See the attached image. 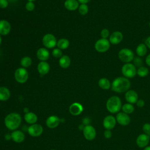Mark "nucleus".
Here are the masks:
<instances>
[{
  "label": "nucleus",
  "mask_w": 150,
  "mask_h": 150,
  "mask_svg": "<svg viewBox=\"0 0 150 150\" xmlns=\"http://www.w3.org/2000/svg\"><path fill=\"white\" fill-rule=\"evenodd\" d=\"M43 129L41 125L38 124H32L28 128L29 134L33 137H37L40 136L43 132Z\"/></svg>",
  "instance_id": "obj_10"
},
{
  "label": "nucleus",
  "mask_w": 150,
  "mask_h": 150,
  "mask_svg": "<svg viewBox=\"0 0 150 150\" xmlns=\"http://www.w3.org/2000/svg\"><path fill=\"white\" fill-rule=\"evenodd\" d=\"M118 56L121 62L125 63H128L133 60L134 58V54L129 49L123 48L119 51Z\"/></svg>",
  "instance_id": "obj_5"
},
{
  "label": "nucleus",
  "mask_w": 150,
  "mask_h": 150,
  "mask_svg": "<svg viewBox=\"0 0 150 150\" xmlns=\"http://www.w3.org/2000/svg\"><path fill=\"white\" fill-rule=\"evenodd\" d=\"M71 63V60L69 56L67 55L62 56L59 60V64L60 66L63 69L68 68Z\"/></svg>",
  "instance_id": "obj_24"
},
{
  "label": "nucleus",
  "mask_w": 150,
  "mask_h": 150,
  "mask_svg": "<svg viewBox=\"0 0 150 150\" xmlns=\"http://www.w3.org/2000/svg\"><path fill=\"white\" fill-rule=\"evenodd\" d=\"M112 133L111 132V130H109V129H105L104 132V136L105 138L107 139H109L111 137H112Z\"/></svg>",
  "instance_id": "obj_38"
},
{
  "label": "nucleus",
  "mask_w": 150,
  "mask_h": 150,
  "mask_svg": "<svg viewBox=\"0 0 150 150\" xmlns=\"http://www.w3.org/2000/svg\"><path fill=\"white\" fill-rule=\"evenodd\" d=\"M149 73V70L147 67L145 66H141L137 69V74H138L139 77H144L146 76Z\"/></svg>",
  "instance_id": "obj_30"
},
{
  "label": "nucleus",
  "mask_w": 150,
  "mask_h": 150,
  "mask_svg": "<svg viewBox=\"0 0 150 150\" xmlns=\"http://www.w3.org/2000/svg\"><path fill=\"white\" fill-rule=\"evenodd\" d=\"M149 28H150V22H149Z\"/></svg>",
  "instance_id": "obj_51"
},
{
  "label": "nucleus",
  "mask_w": 150,
  "mask_h": 150,
  "mask_svg": "<svg viewBox=\"0 0 150 150\" xmlns=\"http://www.w3.org/2000/svg\"><path fill=\"white\" fill-rule=\"evenodd\" d=\"M77 1H78L79 2L81 3V4H87L88 2H89L91 0H77Z\"/></svg>",
  "instance_id": "obj_43"
},
{
  "label": "nucleus",
  "mask_w": 150,
  "mask_h": 150,
  "mask_svg": "<svg viewBox=\"0 0 150 150\" xmlns=\"http://www.w3.org/2000/svg\"><path fill=\"white\" fill-rule=\"evenodd\" d=\"M52 55L56 58H60L62 56V50L59 48H55L52 50Z\"/></svg>",
  "instance_id": "obj_33"
},
{
  "label": "nucleus",
  "mask_w": 150,
  "mask_h": 150,
  "mask_svg": "<svg viewBox=\"0 0 150 150\" xmlns=\"http://www.w3.org/2000/svg\"><path fill=\"white\" fill-rule=\"evenodd\" d=\"M21 121L22 118L19 114L16 112H11L5 117L4 122L8 129L14 131L20 126Z\"/></svg>",
  "instance_id": "obj_2"
},
{
  "label": "nucleus",
  "mask_w": 150,
  "mask_h": 150,
  "mask_svg": "<svg viewBox=\"0 0 150 150\" xmlns=\"http://www.w3.org/2000/svg\"><path fill=\"white\" fill-rule=\"evenodd\" d=\"M57 40L56 37L51 33L45 35L42 38V43L46 48L52 49L57 45Z\"/></svg>",
  "instance_id": "obj_8"
},
{
  "label": "nucleus",
  "mask_w": 150,
  "mask_h": 150,
  "mask_svg": "<svg viewBox=\"0 0 150 150\" xmlns=\"http://www.w3.org/2000/svg\"><path fill=\"white\" fill-rule=\"evenodd\" d=\"M84 125H79V129H80V130H83V129H84Z\"/></svg>",
  "instance_id": "obj_46"
},
{
  "label": "nucleus",
  "mask_w": 150,
  "mask_h": 150,
  "mask_svg": "<svg viewBox=\"0 0 150 150\" xmlns=\"http://www.w3.org/2000/svg\"><path fill=\"white\" fill-rule=\"evenodd\" d=\"M12 139L17 143L22 142L24 141L25 136L24 133L20 130H14L11 134Z\"/></svg>",
  "instance_id": "obj_20"
},
{
  "label": "nucleus",
  "mask_w": 150,
  "mask_h": 150,
  "mask_svg": "<svg viewBox=\"0 0 150 150\" xmlns=\"http://www.w3.org/2000/svg\"><path fill=\"white\" fill-rule=\"evenodd\" d=\"M49 52L46 48L41 47L37 50L36 56L38 59L41 62L46 61L49 59Z\"/></svg>",
  "instance_id": "obj_19"
},
{
  "label": "nucleus",
  "mask_w": 150,
  "mask_h": 150,
  "mask_svg": "<svg viewBox=\"0 0 150 150\" xmlns=\"http://www.w3.org/2000/svg\"><path fill=\"white\" fill-rule=\"evenodd\" d=\"M147 52V47L145 43L139 44L136 48V53L139 57L144 56Z\"/></svg>",
  "instance_id": "obj_27"
},
{
  "label": "nucleus",
  "mask_w": 150,
  "mask_h": 150,
  "mask_svg": "<svg viewBox=\"0 0 150 150\" xmlns=\"http://www.w3.org/2000/svg\"><path fill=\"white\" fill-rule=\"evenodd\" d=\"M150 137L145 134H139L136 139V144L139 148H145L149 144Z\"/></svg>",
  "instance_id": "obj_13"
},
{
  "label": "nucleus",
  "mask_w": 150,
  "mask_h": 150,
  "mask_svg": "<svg viewBox=\"0 0 150 150\" xmlns=\"http://www.w3.org/2000/svg\"><path fill=\"white\" fill-rule=\"evenodd\" d=\"M64 5L69 11H75L79 8V2L77 0H66Z\"/></svg>",
  "instance_id": "obj_22"
},
{
  "label": "nucleus",
  "mask_w": 150,
  "mask_h": 150,
  "mask_svg": "<svg viewBox=\"0 0 150 150\" xmlns=\"http://www.w3.org/2000/svg\"><path fill=\"white\" fill-rule=\"evenodd\" d=\"M78 11H79V12L81 15H85L88 12V7L87 4H82L80 5H79V8H78Z\"/></svg>",
  "instance_id": "obj_32"
},
{
  "label": "nucleus",
  "mask_w": 150,
  "mask_h": 150,
  "mask_svg": "<svg viewBox=\"0 0 150 150\" xmlns=\"http://www.w3.org/2000/svg\"><path fill=\"white\" fill-rule=\"evenodd\" d=\"M98 86L103 90H108L111 87V83L108 79L105 77L101 78L98 81Z\"/></svg>",
  "instance_id": "obj_25"
},
{
  "label": "nucleus",
  "mask_w": 150,
  "mask_h": 150,
  "mask_svg": "<svg viewBox=\"0 0 150 150\" xmlns=\"http://www.w3.org/2000/svg\"><path fill=\"white\" fill-rule=\"evenodd\" d=\"M24 119L27 123L32 125L36 124L38 121V117L36 114H35L34 112H29L25 114Z\"/></svg>",
  "instance_id": "obj_23"
},
{
  "label": "nucleus",
  "mask_w": 150,
  "mask_h": 150,
  "mask_svg": "<svg viewBox=\"0 0 150 150\" xmlns=\"http://www.w3.org/2000/svg\"><path fill=\"white\" fill-rule=\"evenodd\" d=\"M115 118L117 122L122 126L128 125L131 122V118L129 115L123 112H118Z\"/></svg>",
  "instance_id": "obj_12"
},
{
  "label": "nucleus",
  "mask_w": 150,
  "mask_h": 150,
  "mask_svg": "<svg viewBox=\"0 0 150 150\" xmlns=\"http://www.w3.org/2000/svg\"><path fill=\"white\" fill-rule=\"evenodd\" d=\"M28 1H30V2H33V1H35V0H28Z\"/></svg>",
  "instance_id": "obj_50"
},
{
  "label": "nucleus",
  "mask_w": 150,
  "mask_h": 150,
  "mask_svg": "<svg viewBox=\"0 0 150 150\" xmlns=\"http://www.w3.org/2000/svg\"><path fill=\"white\" fill-rule=\"evenodd\" d=\"M133 62H134V64L135 67H139L141 66H142V64H143V61L142 60V59L141 58V57H134V59H133Z\"/></svg>",
  "instance_id": "obj_34"
},
{
  "label": "nucleus",
  "mask_w": 150,
  "mask_h": 150,
  "mask_svg": "<svg viewBox=\"0 0 150 150\" xmlns=\"http://www.w3.org/2000/svg\"><path fill=\"white\" fill-rule=\"evenodd\" d=\"M131 86L130 81L125 77H118L111 83V90L118 93H123L129 90Z\"/></svg>",
  "instance_id": "obj_1"
},
{
  "label": "nucleus",
  "mask_w": 150,
  "mask_h": 150,
  "mask_svg": "<svg viewBox=\"0 0 150 150\" xmlns=\"http://www.w3.org/2000/svg\"><path fill=\"white\" fill-rule=\"evenodd\" d=\"M51 150H56V149H51Z\"/></svg>",
  "instance_id": "obj_52"
},
{
  "label": "nucleus",
  "mask_w": 150,
  "mask_h": 150,
  "mask_svg": "<svg viewBox=\"0 0 150 150\" xmlns=\"http://www.w3.org/2000/svg\"><path fill=\"white\" fill-rule=\"evenodd\" d=\"M142 131L144 134L150 136V124L145 123L142 126Z\"/></svg>",
  "instance_id": "obj_36"
},
{
  "label": "nucleus",
  "mask_w": 150,
  "mask_h": 150,
  "mask_svg": "<svg viewBox=\"0 0 150 150\" xmlns=\"http://www.w3.org/2000/svg\"><path fill=\"white\" fill-rule=\"evenodd\" d=\"M23 111H24V112H25V114L29 112V109H28V108H25L24 110H23Z\"/></svg>",
  "instance_id": "obj_47"
},
{
  "label": "nucleus",
  "mask_w": 150,
  "mask_h": 150,
  "mask_svg": "<svg viewBox=\"0 0 150 150\" xmlns=\"http://www.w3.org/2000/svg\"><path fill=\"white\" fill-rule=\"evenodd\" d=\"M28 70L23 67L18 68L14 73L15 79L19 83H25L28 80Z\"/></svg>",
  "instance_id": "obj_6"
},
{
  "label": "nucleus",
  "mask_w": 150,
  "mask_h": 150,
  "mask_svg": "<svg viewBox=\"0 0 150 150\" xmlns=\"http://www.w3.org/2000/svg\"><path fill=\"white\" fill-rule=\"evenodd\" d=\"M116 122V118L111 115H108L104 117L103 122V125L105 129L111 130L115 127Z\"/></svg>",
  "instance_id": "obj_11"
},
{
  "label": "nucleus",
  "mask_w": 150,
  "mask_h": 150,
  "mask_svg": "<svg viewBox=\"0 0 150 150\" xmlns=\"http://www.w3.org/2000/svg\"><path fill=\"white\" fill-rule=\"evenodd\" d=\"M143 150H150V146H145Z\"/></svg>",
  "instance_id": "obj_48"
},
{
  "label": "nucleus",
  "mask_w": 150,
  "mask_h": 150,
  "mask_svg": "<svg viewBox=\"0 0 150 150\" xmlns=\"http://www.w3.org/2000/svg\"><path fill=\"white\" fill-rule=\"evenodd\" d=\"M145 63L146 64L150 67V54H149L146 57V59H145Z\"/></svg>",
  "instance_id": "obj_42"
},
{
  "label": "nucleus",
  "mask_w": 150,
  "mask_h": 150,
  "mask_svg": "<svg viewBox=\"0 0 150 150\" xmlns=\"http://www.w3.org/2000/svg\"><path fill=\"white\" fill-rule=\"evenodd\" d=\"M9 90L5 87H0V101H6L10 97Z\"/></svg>",
  "instance_id": "obj_26"
},
{
  "label": "nucleus",
  "mask_w": 150,
  "mask_h": 150,
  "mask_svg": "<svg viewBox=\"0 0 150 150\" xmlns=\"http://www.w3.org/2000/svg\"><path fill=\"white\" fill-rule=\"evenodd\" d=\"M119 150H122V149H119Z\"/></svg>",
  "instance_id": "obj_53"
},
{
  "label": "nucleus",
  "mask_w": 150,
  "mask_h": 150,
  "mask_svg": "<svg viewBox=\"0 0 150 150\" xmlns=\"http://www.w3.org/2000/svg\"><path fill=\"white\" fill-rule=\"evenodd\" d=\"M145 45L147 47L150 49V36H149L145 40Z\"/></svg>",
  "instance_id": "obj_41"
},
{
  "label": "nucleus",
  "mask_w": 150,
  "mask_h": 150,
  "mask_svg": "<svg viewBox=\"0 0 150 150\" xmlns=\"http://www.w3.org/2000/svg\"><path fill=\"white\" fill-rule=\"evenodd\" d=\"M121 72L124 77L127 79H132L137 74V69L132 63H125L122 66Z\"/></svg>",
  "instance_id": "obj_4"
},
{
  "label": "nucleus",
  "mask_w": 150,
  "mask_h": 150,
  "mask_svg": "<svg viewBox=\"0 0 150 150\" xmlns=\"http://www.w3.org/2000/svg\"><path fill=\"white\" fill-rule=\"evenodd\" d=\"M35 5L33 2L28 1L25 5V8L28 11H32L34 10Z\"/></svg>",
  "instance_id": "obj_37"
},
{
  "label": "nucleus",
  "mask_w": 150,
  "mask_h": 150,
  "mask_svg": "<svg viewBox=\"0 0 150 150\" xmlns=\"http://www.w3.org/2000/svg\"><path fill=\"white\" fill-rule=\"evenodd\" d=\"M83 111V105L79 103H73L69 107V112L73 115H78Z\"/></svg>",
  "instance_id": "obj_18"
},
{
  "label": "nucleus",
  "mask_w": 150,
  "mask_h": 150,
  "mask_svg": "<svg viewBox=\"0 0 150 150\" xmlns=\"http://www.w3.org/2000/svg\"><path fill=\"white\" fill-rule=\"evenodd\" d=\"M8 5V0H0V8L5 9Z\"/></svg>",
  "instance_id": "obj_39"
},
{
  "label": "nucleus",
  "mask_w": 150,
  "mask_h": 150,
  "mask_svg": "<svg viewBox=\"0 0 150 150\" xmlns=\"http://www.w3.org/2000/svg\"><path fill=\"white\" fill-rule=\"evenodd\" d=\"M37 69L40 74L45 75L47 73H48V72L50 70V65L46 61L40 62L38 64Z\"/></svg>",
  "instance_id": "obj_21"
},
{
  "label": "nucleus",
  "mask_w": 150,
  "mask_h": 150,
  "mask_svg": "<svg viewBox=\"0 0 150 150\" xmlns=\"http://www.w3.org/2000/svg\"><path fill=\"white\" fill-rule=\"evenodd\" d=\"M11 29V26L10 23L5 19L0 20V35H8Z\"/></svg>",
  "instance_id": "obj_17"
},
{
  "label": "nucleus",
  "mask_w": 150,
  "mask_h": 150,
  "mask_svg": "<svg viewBox=\"0 0 150 150\" xmlns=\"http://www.w3.org/2000/svg\"><path fill=\"white\" fill-rule=\"evenodd\" d=\"M83 121H84V123L86 124V125H88V122H89V119H88V118H86L85 119H84Z\"/></svg>",
  "instance_id": "obj_44"
},
{
  "label": "nucleus",
  "mask_w": 150,
  "mask_h": 150,
  "mask_svg": "<svg viewBox=\"0 0 150 150\" xmlns=\"http://www.w3.org/2000/svg\"><path fill=\"white\" fill-rule=\"evenodd\" d=\"M11 138V135H9V134H6V135H5V139H7V140H9Z\"/></svg>",
  "instance_id": "obj_45"
},
{
  "label": "nucleus",
  "mask_w": 150,
  "mask_h": 150,
  "mask_svg": "<svg viewBox=\"0 0 150 150\" xmlns=\"http://www.w3.org/2000/svg\"><path fill=\"white\" fill-rule=\"evenodd\" d=\"M83 133L84 138L88 141L93 140L96 136V129L90 125H87L84 126V128L83 130Z\"/></svg>",
  "instance_id": "obj_9"
},
{
  "label": "nucleus",
  "mask_w": 150,
  "mask_h": 150,
  "mask_svg": "<svg viewBox=\"0 0 150 150\" xmlns=\"http://www.w3.org/2000/svg\"><path fill=\"white\" fill-rule=\"evenodd\" d=\"M121 110L123 112H125L127 114H132L134 111V107L132 104L126 103L122 105Z\"/></svg>",
  "instance_id": "obj_29"
},
{
  "label": "nucleus",
  "mask_w": 150,
  "mask_h": 150,
  "mask_svg": "<svg viewBox=\"0 0 150 150\" xmlns=\"http://www.w3.org/2000/svg\"><path fill=\"white\" fill-rule=\"evenodd\" d=\"M32 64V59L29 56H25L21 60V65L23 68L29 67Z\"/></svg>",
  "instance_id": "obj_31"
},
{
  "label": "nucleus",
  "mask_w": 150,
  "mask_h": 150,
  "mask_svg": "<svg viewBox=\"0 0 150 150\" xmlns=\"http://www.w3.org/2000/svg\"><path fill=\"white\" fill-rule=\"evenodd\" d=\"M1 43H2V36H1V35H0V45H1Z\"/></svg>",
  "instance_id": "obj_49"
},
{
  "label": "nucleus",
  "mask_w": 150,
  "mask_h": 150,
  "mask_svg": "<svg viewBox=\"0 0 150 150\" xmlns=\"http://www.w3.org/2000/svg\"><path fill=\"white\" fill-rule=\"evenodd\" d=\"M123 39V34L120 31L113 32L109 36V42L111 44H119Z\"/></svg>",
  "instance_id": "obj_15"
},
{
  "label": "nucleus",
  "mask_w": 150,
  "mask_h": 150,
  "mask_svg": "<svg viewBox=\"0 0 150 150\" xmlns=\"http://www.w3.org/2000/svg\"><path fill=\"white\" fill-rule=\"evenodd\" d=\"M100 35H101V38H103V39H107L109 36H110V32L108 30V29H106V28H104V29H103L101 30V32H100Z\"/></svg>",
  "instance_id": "obj_35"
},
{
  "label": "nucleus",
  "mask_w": 150,
  "mask_h": 150,
  "mask_svg": "<svg viewBox=\"0 0 150 150\" xmlns=\"http://www.w3.org/2000/svg\"><path fill=\"white\" fill-rule=\"evenodd\" d=\"M110 47V43L107 39L101 38L96 41L94 45L95 49L100 53L107 52Z\"/></svg>",
  "instance_id": "obj_7"
},
{
  "label": "nucleus",
  "mask_w": 150,
  "mask_h": 150,
  "mask_svg": "<svg viewBox=\"0 0 150 150\" xmlns=\"http://www.w3.org/2000/svg\"><path fill=\"white\" fill-rule=\"evenodd\" d=\"M60 122V119L56 115L49 116L46 121V125L49 128H56Z\"/></svg>",
  "instance_id": "obj_16"
},
{
  "label": "nucleus",
  "mask_w": 150,
  "mask_h": 150,
  "mask_svg": "<svg viewBox=\"0 0 150 150\" xmlns=\"http://www.w3.org/2000/svg\"><path fill=\"white\" fill-rule=\"evenodd\" d=\"M70 45V42L68 39L66 38L60 39L57 42V46L59 49L61 50H64L67 49Z\"/></svg>",
  "instance_id": "obj_28"
},
{
  "label": "nucleus",
  "mask_w": 150,
  "mask_h": 150,
  "mask_svg": "<svg viewBox=\"0 0 150 150\" xmlns=\"http://www.w3.org/2000/svg\"><path fill=\"white\" fill-rule=\"evenodd\" d=\"M136 104L138 107L142 108L145 105V101L142 99H139V100H138V101L136 103Z\"/></svg>",
  "instance_id": "obj_40"
},
{
  "label": "nucleus",
  "mask_w": 150,
  "mask_h": 150,
  "mask_svg": "<svg viewBox=\"0 0 150 150\" xmlns=\"http://www.w3.org/2000/svg\"><path fill=\"white\" fill-rule=\"evenodd\" d=\"M122 108V102L119 97L113 96L110 97L106 102V108L110 113L119 112Z\"/></svg>",
  "instance_id": "obj_3"
},
{
  "label": "nucleus",
  "mask_w": 150,
  "mask_h": 150,
  "mask_svg": "<svg viewBox=\"0 0 150 150\" xmlns=\"http://www.w3.org/2000/svg\"><path fill=\"white\" fill-rule=\"evenodd\" d=\"M125 99L128 103L135 104L138 100V96L135 90H128L125 93Z\"/></svg>",
  "instance_id": "obj_14"
}]
</instances>
